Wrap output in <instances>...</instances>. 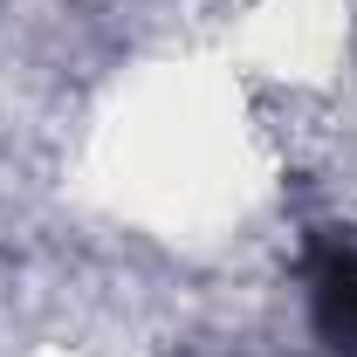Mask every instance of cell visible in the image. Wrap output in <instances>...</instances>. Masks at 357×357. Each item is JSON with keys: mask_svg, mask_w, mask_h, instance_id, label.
Listing matches in <instances>:
<instances>
[{"mask_svg": "<svg viewBox=\"0 0 357 357\" xmlns=\"http://www.w3.org/2000/svg\"><path fill=\"white\" fill-rule=\"evenodd\" d=\"M323 323L344 344H357V261H337L323 275Z\"/></svg>", "mask_w": 357, "mask_h": 357, "instance_id": "obj_1", "label": "cell"}]
</instances>
